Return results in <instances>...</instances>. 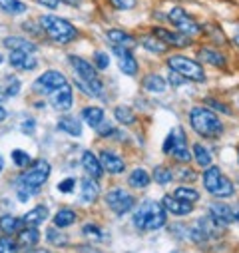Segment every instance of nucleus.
Masks as SVG:
<instances>
[{"instance_id": "1", "label": "nucleus", "mask_w": 239, "mask_h": 253, "mask_svg": "<svg viewBox=\"0 0 239 253\" xmlns=\"http://www.w3.org/2000/svg\"><path fill=\"white\" fill-rule=\"evenodd\" d=\"M190 126L192 130L201 136V138H207V140H217L223 136L225 132V124L223 120L217 116V112H213L211 108H207L205 104L203 106H194L190 110Z\"/></svg>"}, {"instance_id": "2", "label": "nucleus", "mask_w": 239, "mask_h": 253, "mask_svg": "<svg viewBox=\"0 0 239 253\" xmlns=\"http://www.w3.org/2000/svg\"><path fill=\"white\" fill-rule=\"evenodd\" d=\"M201 181H203L205 192L209 196H213L215 200H229L237 192V185L233 183V179L229 175H225L223 169L217 166L205 168L201 173Z\"/></svg>"}, {"instance_id": "3", "label": "nucleus", "mask_w": 239, "mask_h": 253, "mask_svg": "<svg viewBox=\"0 0 239 253\" xmlns=\"http://www.w3.org/2000/svg\"><path fill=\"white\" fill-rule=\"evenodd\" d=\"M165 223H167V211H165L163 204L146 200V202L140 204V208H136L134 225H136L138 229L158 231V229H161Z\"/></svg>"}, {"instance_id": "4", "label": "nucleus", "mask_w": 239, "mask_h": 253, "mask_svg": "<svg viewBox=\"0 0 239 253\" xmlns=\"http://www.w3.org/2000/svg\"><path fill=\"white\" fill-rule=\"evenodd\" d=\"M165 66H167V70H173L177 74H182L188 82L203 84L207 80L203 64L198 58H190V56H184V54H171L165 60Z\"/></svg>"}, {"instance_id": "5", "label": "nucleus", "mask_w": 239, "mask_h": 253, "mask_svg": "<svg viewBox=\"0 0 239 253\" xmlns=\"http://www.w3.org/2000/svg\"><path fill=\"white\" fill-rule=\"evenodd\" d=\"M68 60H70V64L74 66L76 74L80 76V88H82L86 94L94 96V98H104V84H102V80L98 78L96 66L90 64L88 60L80 58V56H70Z\"/></svg>"}, {"instance_id": "6", "label": "nucleus", "mask_w": 239, "mask_h": 253, "mask_svg": "<svg viewBox=\"0 0 239 253\" xmlns=\"http://www.w3.org/2000/svg\"><path fill=\"white\" fill-rule=\"evenodd\" d=\"M161 152L171 156L177 164H188L190 160H194L192 150L188 148V136L184 132V128H171L169 134L163 140Z\"/></svg>"}, {"instance_id": "7", "label": "nucleus", "mask_w": 239, "mask_h": 253, "mask_svg": "<svg viewBox=\"0 0 239 253\" xmlns=\"http://www.w3.org/2000/svg\"><path fill=\"white\" fill-rule=\"evenodd\" d=\"M40 26L44 28V32L60 42V44H68L72 40H76L78 36V30L64 18H58V16H52V14H46V16H40Z\"/></svg>"}, {"instance_id": "8", "label": "nucleus", "mask_w": 239, "mask_h": 253, "mask_svg": "<svg viewBox=\"0 0 239 253\" xmlns=\"http://www.w3.org/2000/svg\"><path fill=\"white\" fill-rule=\"evenodd\" d=\"M165 16H167L165 20H167L175 30L184 32V34H188V36H192V38H198V36L203 34V24H199L184 6H173V8H169Z\"/></svg>"}, {"instance_id": "9", "label": "nucleus", "mask_w": 239, "mask_h": 253, "mask_svg": "<svg viewBox=\"0 0 239 253\" xmlns=\"http://www.w3.org/2000/svg\"><path fill=\"white\" fill-rule=\"evenodd\" d=\"M50 175V164L46 160H36L34 164L28 166V169H24L20 175H18V185L20 189H28V192L36 194V189H40V185L46 183Z\"/></svg>"}, {"instance_id": "10", "label": "nucleus", "mask_w": 239, "mask_h": 253, "mask_svg": "<svg viewBox=\"0 0 239 253\" xmlns=\"http://www.w3.org/2000/svg\"><path fill=\"white\" fill-rule=\"evenodd\" d=\"M196 58L201 62V64H207V66H213V68H219V70H225L229 66V58L221 50V46L203 44L196 50Z\"/></svg>"}, {"instance_id": "11", "label": "nucleus", "mask_w": 239, "mask_h": 253, "mask_svg": "<svg viewBox=\"0 0 239 253\" xmlns=\"http://www.w3.org/2000/svg\"><path fill=\"white\" fill-rule=\"evenodd\" d=\"M150 32H154L167 48H190L194 46L196 38L184 34V32H179V30H171V28H165V26H154Z\"/></svg>"}, {"instance_id": "12", "label": "nucleus", "mask_w": 239, "mask_h": 253, "mask_svg": "<svg viewBox=\"0 0 239 253\" xmlns=\"http://www.w3.org/2000/svg\"><path fill=\"white\" fill-rule=\"evenodd\" d=\"M106 202L110 206V210L116 215H124L128 213L132 208H136V198L130 196L128 192H124L122 187H114L106 194Z\"/></svg>"}, {"instance_id": "13", "label": "nucleus", "mask_w": 239, "mask_h": 253, "mask_svg": "<svg viewBox=\"0 0 239 253\" xmlns=\"http://www.w3.org/2000/svg\"><path fill=\"white\" fill-rule=\"evenodd\" d=\"M66 84H68V80H66V76H64L62 72L48 70V72H44V74L34 82V90H40L42 94H52L54 90L62 88V86H66Z\"/></svg>"}, {"instance_id": "14", "label": "nucleus", "mask_w": 239, "mask_h": 253, "mask_svg": "<svg viewBox=\"0 0 239 253\" xmlns=\"http://www.w3.org/2000/svg\"><path fill=\"white\" fill-rule=\"evenodd\" d=\"M112 52L116 54L118 58V68L122 70L126 76H136L138 74V58L134 56V52L130 48H124V46H114Z\"/></svg>"}, {"instance_id": "15", "label": "nucleus", "mask_w": 239, "mask_h": 253, "mask_svg": "<svg viewBox=\"0 0 239 253\" xmlns=\"http://www.w3.org/2000/svg\"><path fill=\"white\" fill-rule=\"evenodd\" d=\"M209 219L217 225V227H227L231 223H235V215H233V208L227 206L223 200L209 204Z\"/></svg>"}, {"instance_id": "16", "label": "nucleus", "mask_w": 239, "mask_h": 253, "mask_svg": "<svg viewBox=\"0 0 239 253\" xmlns=\"http://www.w3.org/2000/svg\"><path fill=\"white\" fill-rule=\"evenodd\" d=\"M161 204H163L165 211L171 213V215H175V217H186V215L194 213V204L179 200V198H175L173 194H171V196H163Z\"/></svg>"}, {"instance_id": "17", "label": "nucleus", "mask_w": 239, "mask_h": 253, "mask_svg": "<svg viewBox=\"0 0 239 253\" xmlns=\"http://www.w3.org/2000/svg\"><path fill=\"white\" fill-rule=\"evenodd\" d=\"M48 98H50V104H52L56 110H62V112L70 110L72 104H74V92H72L70 84H66V86H62V88L54 90L52 94H48Z\"/></svg>"}, {"instance_id": "18", "label": "nucleus", "mask_w": 239, "mask_h": 253, "mask_svg": "<svg viewBox=\"0 0 239 253\" xmlns=\"http://www.w3.org/2000/svg\"><path fill=\"white\" fill-rule=\"evenodd\" d=\"M8 62L16 70H34L38 64V60L32 52H22V50H10Z\"/></svg>"}, {"instance_id": "19", "label": "nucleus", "mask_w": 239, "mask_h": 253, "mask_svg": "<svg viewBox=\"0 0 239 253\" xmlns=\"http://www.w3.org/2000/svg\"><path fill=\"white\" fill-rule=\"evenodd\" d=\"M100 164L108 173H122L126 169V162L118 154L110 152V150H102L100 152Z\"/></svg>"}, {"instance_id": "20", "label": "nucleus", "mask_w": 239, "mask_h": 253, "mask_svg": "<svg viewBox=\"0 0 239 253\" xmlns=\"http://www.w3.org/2000/svg\"><path fill=\"white\" fill-rule=\"evenodd\" d=\"M106 36H108V40L114 44V46H124V48H136V44H138V38L136 36H132L130 32H126V30H118V28H112V30H108L106 32Z\"/></svg>"}, {"instance_id": "21", "label": "nucleus", "mask_w": 239, "mask_h": 253, "mask_svg": "<svg viewBox=\"0 0 239 253\" xmlns=\"http://www.w3.org/2000/svg\"><path fill=\"white\" fill-rule=\"evenodd\" d=\"M100 196V185H98V179H94L92 175H86L82 179V196L80 200L84 204H94Z\"/></svg>"}, {"instance_id": "22", "label": "nucleus", "mask_w": 239, "mask_h": 253, "mask_svg": "<svg viewBox=\"0 0 239 253\" xmlns=\"http://www.w3.org/2000/svg\"><path fill=\"white\" fill-rule=\"evenodd\" d=\"M82 166L88 171V175H92L94 179H100L104 175V168L100 164V158H96L92 152H84L82 154Z\"/></svg>"}, {"instance_id": "23", "label": "nucleus", "mask_w": 239, "mask_h": 253, "mask_svg": "<svg viewBox=\"0 0 239 253\" xmlns=\"http://www.w3.org/2000/svg\"><path fill=\"white\" fill-rule=\"evenodd\" d=\"M192 156H194V162H196L201 169L213 166V156H211V152H209L203 144H199V142H196V144L192 146Z\"/></svg>"}, {"instance_id": "24", "label": "nucleus", "mask_w": 239, "mask_h": 253, "mask_svg": "<svg viewBox=\"0 0 239 253\" xmlns=\"http://www.w3.org/2000/svg\"><path fill=\"white\" fill-rule=\"evenodd\" d=\"M140 46L144 48V50H148V52H152V54H163L165 50H167V46L154 34V32H148V34H144L140 40Z\"/></svg>"}, {"instance_id": "25", "label": "nucleus", "mask_w": 239, "mask_h": 253, "mask_svg": "<svg viewBox=\"0 0 239 253\" xmlns=\"http://www.w3.org/2000/svg\"><path fill=\"white\" fill-rule=\"evenodd\" d=\"M24 225L26 223H24L22 217H14V215H2V217H0V231H4L6 235L20 233Z\"/></svg>"}, {"instance_id": "26", "label": "nucleus", "mask_w": 239, "mask_h": 253, "mask_svg": "<svg viewBox=\"0 0 239 253\" xmlns=\"http://www.w3.org/2000/svg\"><path fill=\"white\" fill-rule=\"evenodd\" d=\"M2 44L10 50H22V52H32V54L36 52V44L22 38V36H8V38L2 40Z\"/></svg>"}, {"instance_id": "27", "label": "nucleus", "mask_w": 239, "mask_h": 253, "mask_svg": "<svg viewBox=\"0 0 239 253\" xmlns=\"http://www.w3.org/2000/svg\"><path fill=\"white\" fill-rule=\"evenodd\" d=\"M142 86H144V90H148V92L159 94V92H163L169 84H167V80H165L163 76H159V74H148V76L142 80Z\"/></svg>"}, {"instance_id": "28", "label": "nucleus", "mask_w": 239, "mask_h": 253, "mask_svg": "<svg viewBox=\"0 0 239 253\" xmlns=\"http://www.w3.org/2000/svg\"><path fill=\"white\" fill-rule=\"evenodd\" d=\"M150 181H152V175H150L144 168H136V169L130 173V177H128L130 187H136V189H144V187H148Z\"/></svg>"}, {"instance_id": "29", "label": "nucleus", "mask_w": 239, "mask_h": 253, "mask_svg": "<svg viewBox=\"0 0 239 253\" xmlns=\"http://www.w3.org/2000/svg\"><path fill=\"white\" fill-rule=\"evenodd\" d=\"M173 196L179 198V200H184V202H190V204H198L201 200V194L198 192L196 187H190V185H177L173 189Z\"/></svg>"}, {"instance_id": "30", "label": "nucleus", "mask_w": 239, "mask_h": 253, "mask_svg": "<svg viewBox=\"0 0 239 253\" xmlns=\"http://www.w3.org/2000/svg\"><path fill=\"white\" fill-rule=\"evenodd\" d=\"M82 118L88 126H92V128H100V124L104 122V110L96 108V106H88L82 110Z\"/></svg>"}, {"instance_id": "31", "label": "nucleus", "mask_w": 239, "mask_h": 253, "mask_svg": "<svg viewBox=\"0 0 239 253\" xmlns=\"http://www.w3.org/2000/svg\"><path fill=\"white\" fill-rule=\"evenodd\" d=\"M46 217H48V208H46V206H36V208L30 210L22 219H24V223H26L28 227H36V225H40Z\"/></svg>"}, {"instance_id": "32", "label": "nucleus", "mask_w": 239, "mask_h": 253, "mask_svg": "<svg viewBox=\"0 0 239 253\" xmlns=\"http://www.w3.org/2000/svg\"><path fill=\"white\" fill-rule=\"evenodd\" d=\"M203 34H205L207 38L215 40V46H223V44H227V42H229L227 32H223L217 24H203Z\"/></svg>"}, {"instance_id": "33", "label": "nucleus", "mask_w": 239, "mask_h": 253, "mask_svg": "<svg viewBox=\"0 0 239 253\" xmlns=\"http://www.w3.org/2000/svg\"><path fill=\"white\" fill-rule=\"evenodd\" d=\"M40 241V231L36 227H24L18 233V245L22 247H34Z\"/></svg>"}, {"instance_id": "34", "label": "nucleus", "mask_w": 239, "mask_h": 253, "mask_svg": "<svg viewBox=\"0 0 239 253\" xmlns=\"http://www.w3.org/2000/svg\"><path fill=\"white\" fill-rule=\"evenodd\" d=\"M173 177H175V175H173V169L167 168V166H156L154 171H152V179H154L156 183H159V185L171 183Z\"/></svg>"}, {"instance_id": "35", "label": "nucleus", "mask_w": 239, "mask_h": 253, "mask_svg": "<svg viewBox=\"0 0 239 253\" xmlns=\"http://www.w3.org/2000/svg\"><path fill=\"white\" fill-rule=\"evenodd\" d=\"M114 118L122 124V126H132V124H136V112L132 110V108H128V106H118L116 110H114Z\"/></svg>"}, {"instance_id": "36", "label": "nucleus", "mask_w": 239, "mask_h": 253, "mask_svg": "<svg viewBox=\"0 0 239 253\" xmlns=\"http://www.w3.org/2000/svg\"><path fill=\"white\" fill-rule=\"evenodd\" d=\"M58 128L62 130V132H66V134H70V136H74V138H78L82 134V126L74 118H62V120L58 122Z\"/></svg>"}, {"instance_id": "37", "label": "nucleus", "mask_w": 239, "mask_h": 253, "mask_svg": "<svg viewBox=\"0 0 239 253\" xmlns=\"http://www.w3.org/2000/svg\"><path fill=\"white\" fill-rule=\"evenodd\" d=\"M203 104H205L207 108H211L213 112H217V114H223V116H231V114H233L231 106H229V104H225V102H223V100H219V98L205 96V98H203Z\"/></svg>"}, {"instance_id": "38", "label": "nucleus", "mask_w": 239, "mask_h": 253, "mask_svg": "<svg viewBox=\"0 0 239 253\" xmlns=\"http://www.w3.org/2000/svg\"><path fill=\"white\" fill-rule=\"evenodd\" d=\"M74 221H76V213H74L72 210H60V211L54 215V225H56L58 229L70 227Z\"/></svg>"}, {"instance_id": "39", "label": "nucleus", "mask_w": 239, "mask_h": 253, "mask_svg": "<svg viewBox=\"0 0 239 253\" xmlns=\"http://www.w3.org/2000/svg\"><path fill=\"white\" fill-rule=\"evenodd\" d=\"M0 8L8 14H24L28 10V6L22 0H0Z\"/></svg>"}, {"instance_id": "40", "label": "nucleus", "mask_w": 239, "mask_h": 253, "mask_svg": "<svg viewBox=\"0 0 239 253\" xmlns=\"http://www.w3.org/2000/svg\"><path fill=\"white\" fill-rule=\"evenodd\" d=\"M46 237H48V241H50L52 245H56V247H64V245H68V237H66L64 233H60L58 227L48 229V231H46Z\"/></svg>"}, {"instance_id": "41", "label": "nucleus", "mask_w": 239, "mask_h": 253, "mask_svg": "<svg viewBox=\"0 0 239 253\" xmlns=\"http://www.w3.org/2000/svg\"><path fill=\"white\" fill-rule=\"evenodd\" d=\"M18 241H14L10 235L0 239V253H18Z\"/></svg>"}, {"instance_id": "42", "label": "nucleus", "mask_w": 239, "mask_h": 253, "mask_svg": "<svg viewBox=\"0 0 239 253\" xmlns=\"http://www.w3.org/2000/svg\"><path fill=\"white\" fill-rule=\"evenodd\" d=\"M82 233H84L88 239H96V241H102V237H104V231H102L100 227H96L94 223H88V225H84Z\"/></svg>"}, {"instance_id": "43", "label": "nucleus", "mask_w": 239, "mask_h": 253, "mask_svg": "<svg viewBox=\"0 0 239 253\" xmlns=\"http://www.w3.org/2000/svg\"><path fill=\"white\" fill-rule=\"evenodd\" d=\"M4 90H6V96H8V98L16 96V94L20 92V80H18L16 76L6 78V86H4Z\"/></svg>"}, {"instance_id": "44", "label": "nucleus", "mask_w": 239, "mask_h": 253, "mask_svg": "<svg viewBox=\"0 0 239 253\" xmlns=\"http://www.w3.org/2000/svg\"><path fill=\"white\" fill-rule=\"evenodd\" d=\"M94 64H96L98 70H106V68L110 66V58H108V54L102 52V50L94 52Z\"/></svg>"}, {"instance_id": "45", "label": "nucleus", "mask_w": 239, "mask_h": 253, "mask_svg": "<svg viewBox=\"0 0 239 253\" xmlns=\"http://www.w3.org/2000/svg\"><path fill=\"white\" fill-rule=\"evenodd\" d=\"M12 160H14V164L18 168H28L30 166V156L26 152H22V150H14L12 152Z\"/></svg>"}, {"instance_id": "46", "label": "nucleus", "mask_w": 239, "mask_h": 253, "mask_svg": "<svg viewBox=\"0 0 239 253\" xmlns=\"http://www.w3.org/2000/svg\"><path fill=\"white\" fill-rule=\"evenodd\" d=\"M110 4L116 10H132V8H136L138 0H110Z\"/></svg>"}, {"instance_id": "47", "label": "nucleus", "mask_w": 239, "mask_h": 253, "mask_svg": "<svg viewBox=\"0 0 239 253\" xmlns=\"http://www.w3.org/2000/svg\"><path fill=\"white\" fill-rule=\"evenodd\" d=\"M177 177L182 179L184 183H192V181L198 179V173H196V169H192V168H182V169H179V175H177Z\"/></svg>"}, {"instance_id": "48", "label": "nucleus", "mask_w": 239, "mask_h": 253, "mask_svg": "<svg viewBox=\"0 0 239 253\" xmlns=\"http://www.w3.org/2000/svg\"><path fill=\"white\" fill-rule=\"evenodd\" d=\"M227 38H229V44H233L239 50V22L231 24V30L227 32Z\"/></svg>"}, {"instance_id": "49", "label": "nucleus", "mask_w": 239, "mask_h": 253, "mask_svg": "<svg viewBox=\"0 0 239 253\" xmlns=\"http://www.w3.org/2000/svg\"><path fill=\"white\" fill-rule=\"evenodd\" d=\"M186 82H188V80H186L182 74H177V72H173V70L167 72V84H169V86H175V88H177V86H182V84H186Z\"/></svg>"}, {"instance_id": "50", "label": "nucleus", "mask_w": 239, "mask_h": 253, "mask_svg": "<svg viewBox=\"0 0 239 253\" xmlns=\"http://www.w3.org/2000/svg\"><path fill=\"white\" fill-rule=\"evenodd\" d=\"M74 185H76V179H74V177H66V179H62V181L58 183V192L70 194L72 189H74Z\"/></svg>"}, {"instance_id": "51", "label": "nucleus", "mask_w": 239, "mask_h": 253, "mask_svg": "<svg viewBox=\"0 0 239 253\" xmlns=\"http://www.w3.org/2000/svg\"><path fill=\"white\" fill-rule=\"evenodd\" d=\"M36 2L42 4V6H46V8H58L60 0H36Z\"/></svg>"}, {"instance_id": "52", "label": "nucleus", "mask_w": 239, "mask_h": 253, "mask_svg": "<svg viewBox=\"0 0 239 253\" xmlns=\"http://www.w3.org/2000/svg\"><path fill=\"white\" fill-rule=\"evenodd\" d=\"M22 130H24L26 134H32V132H34V120H26V122H22Z\"/></svg>"}, {"instance_id": "53", "label": "nucleus", "mask_w": 239, "mask_h": 253, "mask_svg": "<svg viewBox=\"0 0 239 253\" xmlns=\"http://www.w3.org/2000/svg\"><path fill=\"white\" fill-rule=\"evenodd\" d=\"M98 132H100V134H104V136H112V134H114V128H112L110 124H104L102 128H98Z\"/></svg>"}, {"instance_id": "54", "label": "nucleus", "mask_w": 239, "mask_h": 253, "mask_svg": "<svg viewBox=\"0 0 239 253\" xmlns=\"http://www.w3.org/2000/svg\"><path fill=\"white\" fill-rule=\"evenodd\" d=\"M233 215H235V221L239 223V202L233 206Z\"/></svg>"}, {"instance_id": "55", "label": "nucleus", "mask_w": 239, "mask_h": 253, "mask_svg": "<svg viewBox=\"0 0 239 253\" xmlns=\"http://www.w3.org/2000/svg\"><path fill=\"white\" fill-rule=\"evenodd\" d=\"M6 116H8V112H6L2 106H0V122H2V120H6Z\"/></svg>"}, {"instance_id": "56", "label": "nucleus", "mask_w": 239, "mask_h": 253, "mask_svg": "<svg viewBox=\"0 0 239 253\" xmlns=\"http://www.w3.org/2000/svg\"><path fill=\"white\" fill-rule=\"evenodd\" d=\"M26 253H48V249H28Z\"/></svg>"}, {"instance_id": "57", "label": "nucleus", "mask_w": 239, "mask_h": 253, "mask_svg": "<svg viewBox=\"0 0 239 253\" xmlns=\"http://www.w3.org/2000/svg\"><path fill=\"white\" fill-rule=\"evenodd\" d=\"M66 4H70V6H78V0H64Z\"/></svg>"}, {"instance_id": "58", "label": "nucleus", "mask_w": 239, "mask_h": 253, "mask_svg": "<svg viewBox=\"0 0 239 253\" xmlns=\"http://www.w3.org/2000/svg\"><path fill=\"white\" fill-rule=\"evenodd\" d=\"M4 98H8V96H6V90L0 88V100H4Z\"/></svg>"}, {"instance_id": "59", "label": "nucleus", "mask_w": 239, "mask_h": 253, "mask_svg": "<svg viewBox=\"0 0 239 253\" xmlns=\"http://www.w3.org/2000/svg\"><path fill=\"white\" fill-rule=\"evenodd\" d=\"M2 168H4V162H2V158H0V171H2Z\"/></svg>"}, {"instance_id": "60", "label": "nucleus", "mask_w": 239, "mask_h": 253, "mask_svg": "<svg viewBox=\"0 0 239 253\" xmlns=\"http://www.w3.org/2000/svg\"><path fill=\"white\" fill-rule=\"evenodd\" d=\"M237 166H239V146H237Z\"/></svg>"}, {"instance_id": "61", "label": "nucleus", "mask_w": 239, "mask_h": 253, "mask_svg": "<svg viewBox=\"0 0 239 253\" xmlns=\"http://www.w3.org/2000/svg\"><path fill=\"white\" fill-rule=\"evenodd\" d=\"M0 64H2V54H0Z\"/></svg>"}, {"instance_id": "62", "label": "nucleus", "mask_w": 239, "mask_h": 253, "mask_svg": "<svg viewBox=\"0 0 239 253\" xmlns=\"http://www.w3.org/2000/svg\"><path fill=\"white\" fill-rule=\"evenodd\" d=\"M235 185H237V189H239V179H237V183H235Z\"/></svg>"}]
</instances>
